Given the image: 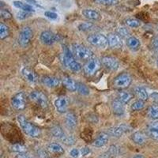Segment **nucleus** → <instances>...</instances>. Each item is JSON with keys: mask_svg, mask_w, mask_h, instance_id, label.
<instances>
[{"mask_svg": "<svg viewBox=\"0 0 158 158\" xmlns=\"http://www.w3.org/2000/svg\"><path fill=\"white\" fill-rule=\"evenodd\" d=\"M18 121L23 131L28 136L31 138H38L41 135V131L34 124L29 122L25 115H19L18 116Z\"/></svg>", "mask_w": 158, "mask_h": 158, "instance_id": "f257e3e1", "label": "nucleus"}, {"mask_svg": "<svg viewBox=\"0 0 158 158\" xmlns=\"http://www.w3.org/2000/svg\"><path fill=\"white\" fill-rule=\"evenodd\" d=\"M63 62L65 67L71 70V71L77 72L81 69V64L78 62L76 61L70 49L66 47V46L63 48Z\"/></svg>", "mask_w": 158, "mask_h": 158, "instance_id": "f03ea898", "label": "nucleus"}, {"mask_svg": "<svg viewBox=\"0 0 158 158\" xmlns=\"http://www.w3.org/2000/svg\"><path fill=\"white\" fill-rule=\"evenodd\" d=\"M73 52L76 58L80 60H89L93 57V52L86 46L82 44H73Z\"/></svg>", "mask_w": 158, "mask_h": 158, "instance_id": "7ed1b4c3", "label": "nucleus"}, {"mask_svg": "<svg viewBox=\"0 0 158 158\" xmlns=\"http://www.w3.org/2000/svg\"><path fill=\"white\" fill-rule=\"evenodd\" d=\"M29 98L32 101L36 104L42 108H47L48 107V99L41 91H32L29 94Z\"/></svg>", "mask_w": 158, "mask_h": 158, "instance_id": "20e7f679", "label": "nucleus"}, {"mask_svg": "<svg viewBox=\"0 0 158 158\" xmlns=\"http://www.w3.org/2000/svg\"><path fill=\"white\" fill-rule=\"evenodd\" d=\"M87 40L90 44L98 48H105L108 45V37L102 34L90 35Z\"/></svg>", "mask_w": 158, "mask_h": 158, "instance_id": "39448f33", "label": "nucleus"}, {"mask_svg": "<svg viewBox=\"0 0 158 158\" xmlns=\"http://www.w3.org/2000/svg\"><path fill=\"white\" fill-rule=\"evenodd\" d=\"M101 68V62L97 58H91L84 65L85 74L88 76H92L95 74Z\"/></svg>", "mask_w": 158, "mask_h": 158, "instance_id": "423d86ee", "label": "nucleus"}, {"mask_svg": "<svg viewBox=\"0 0 158 158\" xmlns=\"http://www.w3.org/2000/svg\"><path fill=\"white\" fill-rule=\"evenodd\" d=\"M26 103H27V97L23 92L18 93L11 99L12 107L15 109L18 110V111L25 109V107H26Z\"/></svg>", "mask_w": 158, "mask_h": 158, "instance_id": "0eeeda50", "label": "nucleus"}, {"mask_svg": "<svg viewBox=\"0 0 158 158\" xmlns=\"http://www.w3.org/2000/svg\"><path fill=\"white\" fill-rule=\"evenodd\" d=\"M132 81V77L127 73H123L118 74L115 79H114L113 85L114 86L119 89H125L129 87Z\"/></svg>", "mask_w": 158, "mask_h": 158, "instance_id": "6e6552de", "label": "nucleus"}, {"mask_svg": "<svg viewBox=\"0 0 158 158\" xmlns=\"http://www.w3.org/2000/svg\"><path fill=\"white\" fill-rule=\"evenodd\" d=\"M32 38V31L29 26H25L20 31L18 36V43L22 47H26L29 44Z\"/></svg>", "mask_w": 158, "mask_h": 158, "instance_id": "1a4fd4ad", "label": "nucleus"}, {"mask_svg": "<svg viewBox=\"0 0 158 158\" xmlns=\"http://www.w3.org/2000/svg\"><path fill=\"white\" fill-rule=\"evenodd\" d=\"M40 39V41L44 44L52 45L59 40V36L51 31H44L41 32Z\"/></svg>", "mask_w": 158, "mask_h": 158, "instance_id": "9d476101", "label": "nucleus"}, {"mask_svg": "<svg viewBox=\"0 0 158 158\" xmlns=\"http://www.w3.org/2000/svg\"><path fill=\"white\" fill-rule=\"evenodd\" d=\"M101 63L105 68H107L108 70H112V71L118 70V67H119V63H118V60L115 58L111 57V56H104V57H103L101 59Z\"/></svg>", "mask_w": 158, "mask_h": 158, "instance_id": "9b49d317", "label": "nucleus"}, {"mask_svg": "<svg viewBox=\"0 0 158 158\" xmlns=\"http://www.w3.org/2000/svg\"><path fill=\"white\" fill-rule=\"evenodd\" d=\"M55 107L59 113H64L69 107V99L65 96L59 97L55 101Z\"/></svg>", "mask_w": 158, "mask_h": 158, "instance_id": "f8f14e48", "label": "nucleus"}, {"mask_svg": "<svg viewBox=\"0 0 158 158\" xmlns=\"http://www.w3.org/2000/svg\"><path fill=\"white\" fill-rule=\"evenodd\" d=\"M131 127L126 124H121L119 126L114 127L109 130L110 135L114 137H121L124 134L128 133L131 131Z\"/></svg>", "mask_w": 158, "mask_h": 158, "instance_id": "ddd939ff", "label": "nucleus"}, {"mask_svg": "<svg viewBox=\"0 0 158 158\" xmlns=\"http://www.w3.org/2000/svg\"><path fill=\"white\" fill-rule=\"evenodd\" d=\"M22 74L25 80H26L28 82L31 83V84H35L37 81V75L34 72V70L29 67H24L22 70Z\"/></svg>", "mask_w": 158, "mask_h": 158, "instance_id": "4468645a", "label": "nucleus"}, {"mask_svg": "<svg viewBox=\"0 0 158 158\" xmlns=\"http://www.w3.org/2000/svg\"><path fill=\"white\" fill-rule=\"evenodd\" d=\"M108 45L111 48H119L122 47V38L118 34H109L108 36Z\"/></svg>", "mask_w": 158, "mask_h": 158, "instance_id": "2eb2a0df", "label": "nucleus"}, {"mask_svg": "<svg viewBox=\"0 0 158 158\" xmlns=\"http://www.w3.org/2000/svg\"><path fill=\"white\" fill-rule=\"evenodd\" d=\"M41 81L44 85L49 88H54V87L58 86L60 83V81L58 77L49 75L44 76L41 78Z\"/></svg>", "mask_w": 158, "mask_h": 158, "instance_id": "dca6fc26", "label": "nucleus"}, {"mask_svg": "<svg viewBox=\"0 0 158 158\" xmlns=\"http://www.w3.org/2000/svg\"><path fill=\"white\" fill-rule=\"evenodd\" d=\"M111 108H112V111H113V113L115 115H118V116H121L124 114L125 112V107H124V103H123L122 101H119V100H115V101H112V104H111Z\"/></svg>", "mask_w": 158, "mask_h": 158, "instance_id": "f3484780", "label": "nucleus"}, {"mask_svg": "<svg viewBox=\"0 0 158 158\" xmlns=\"http://www.w3.org/2000/svg\"><path fill=\"white\" fill-rule=\"evenodd\" d=\"M65 123H66V126H67L68 129L74 130L77 127V117H76L75 114L73 113V112H68L66 115Z\"/></svg>", "mask_w": 158, "mask_h": 158, "instance_id": "a211bd4d", "label": "nucleus"}, {"mask_svg": "<svg viewBox=\"0 0 158 158\" xmlns=\"http://www.w3.org/2000/svg\"><path fill=\"white\" fill-rule=\"evenodd\" d=\"M63 84L66 88L70 91H76L77 90V83L75 82L74 79L69 76H63Z\"/></svg>", "mask_w": 158, "mask_h": 158, "instance_id": "6ab92c4d", "label": "nucleus"}, {"mask_svg": "<svg viewBox=\"0 0 158 158\" xmlns=\"http://www.w3.org/2000/svg\"><path fill=\"white\" fill-rule=\"evenodd\" d=\"M47 149L49 152V153H52V154L54 155H58V156L64 153V149H63V146L58 143L49 144L48 146Z\"/></svg>", "mask_w": 158, "mask_h": 158, "instance_id": "aec40b11", "label": "nucleus"}, {"mask_svg": "<svg viewBox=\"0 0 158 158\" xmlns=\"http://www.w3.org/2000/svg\"><path fill=\"white\" fill-rule=\"evenodd\" d=\"M83 16L89 20H93V21H97L101 18V15L97 10L93 9H85L82 11Z\"/></svg>", "mask_w": 158, "mask_h": 158, "instance_id": "412c9836", "label": "nucleus"}, {"mask_svg": "<svg viewBox=\"0 0 158 158\" xmlns=\"http://www.w3.org/2000/svg\"><path fill=\"white\" fill-rule=\"evenodd\" d=\"M147 133L150 138L158 140V122L151 123L147 127Z\"/></svg>", "mask_w": 158, "mask_h": 158, "instance_id": "4be33fe9", "label": "nucleus"}, {"mask_svg": "<svg viewBox=\"0 0 158 158\" xmlns=\"http://www.w3.org/2000/svg\"><path fill=\"white\" fill-rule=\"evenodd\" d=\"M108 142V135L106 133H101L96 138L94 142V146L96 147H103Z\"/></svg>", "mask_w": 158, "mask_h": 158, "instance_id": "5701e85b", "label": "nucleus"}, {"mask_svg": "<svg viewBox=\"0 0 158 158\" xmlns=\"http://www.w3.org/2000/svg\"><path fill=\"white\" fill-rule=\"evenodd\" d=\"M127 47L129 48L131 50H138L141 46V42L140 40L136 38L135 36H130L129 38H127Z\"/></svg>", "mask_w": 158, "mask_h": 158, "instance_id": "b1692460", "label": "nucleus"}, {"mask_svg": "<svg viewBox=\"0 0 158 158\" xmlns=\"http://www.w3.org/2000/svg\"><path fill=\"white\" fill-rule=\"evenodd\" d=\"M135 94L139 100H142V101H147L148 97H149L147 91H146V89L143 88V87H141V86L135 87Z\"/></svg>", "mask_w": 158, "mask_h": 158, "instance_id": "393cba45", "label": "nucleus"}, {"mask_svg": "<svg viewBox=\"0 0 158 158\" xmlns=\"http://www.w3.org/2000/svg\"><path fill=\"white\" fill-rule=\"evenodd\" d=\"M132 140L137 145H139V146H142L143 145L145 142H146V136L143 133H142L141 131H137L135 132L132 135Z\"/></svg>", "mask_w": 158, "mask_h": 158, "instance_id": "a878e982", "label": "nucleus"}, {"mask_svg": "<svg viewBox=\"0 0 158 158\" xmlns=\"http://www.w3.org/2000/svg\"><path fill=\"white\" fill-rule=\"evenodd\" d=\"M118 149L117 146H110L109 149L101 155V158H114L118 155Z\"/></svg>", "mask_w": 158, "mask_h": 158, "instance_id": "bb28decb", "label": "nucleus"}, {"mask_svg": "<svg viewBox=\"0 0 158 158\" xmlns=\"http://www.w3.org/2000/svg\"><path fill=\"white\" fill-rule=\"evenodd\" d=\"M51 133H52V136L55 137L56 138H59L60 140H63L64 137L66 136V134L64 133V131H63L61 127L59 126H55L51 129Z\"/></svg>", "mask_w": 158, "mask_h": 158, "instance_id": "cd10ccee", "label": "nucleus"}, {"mask_svg": "<svg viewBox=\"0 0 158 158\" xmlns=\"http://www.w3.org/2000/svg\"><path fill=\"white\" fill-rule=\"evenodd\" d=\"M133 96L132 94L128 91H125V90H123V91H120L118 94V98L119 101H122L124 104H127V103L129 102L132 99Z\"/></svg>", "mask_w": 158, "mask_h": 158, "instance_id": "c85d7f7f", "label": "nucleus"}, {"mask_svg": "<svg viewBox=\"0 0 158 158\" xmlns=\"http://www.w3.org/2000/svg\"><path fill=\"white\" fill-rule=\"evenodd\" d=\"M14 5L16 6L17 8H19V9H22L24 11H27V12H34V9L32 8V6L29 5L27 3H23L22 2H20V1H15L14 2Z\"/></svg>", "mask_w": 158, "mask_h": 158, "instance_id": "c756f323", "label": "nucleus"}, {"mask_svg": "<svg viewBox=\"0 0 158 158\" xmlns=\"http://www.w3.org/2000/svg\"><path fill=\"white\" fill-rule=\"evenodd\" d=\"M148 115L152 119H158V105L153 104L148 109Z\"/></svg>", "mask_w": 158, "mask_h": 158, "instance_id": "7c9ffc66", "label": "nucleus"}, {"mask_svg": "<svg viewBox=\"0 0 158 158\" xmlns=\"http://www.w3.org/2000/svg\"><path fill=\"white\" fill-rule=\"evenodd\" d=\"M77 91L80 94L84 96H87L89 94V89L88 87H87L85 85L82 84V83L81 82L77 83Z\"/></svg>", "mask_w": 158, "mask_h": 158, "instance_id": "2f4dec72", "label": "nucleus"}, {"mask_svg": "<svg viewBox=\"0 0 158 158\" xmlns=\"http://www.w3.org/2000/svg\"><path fill=\"white\" fill-rule=\"evenodd\" d=\"M10 34L9 28L5 25L4 24L1 23L0 25V39L4 40L5 38L7 37Z\"/></svg>", "mask_w": 158, "mask_h": 158, "instance_id": "473e14b6", "label": "nucleus"}, {"mask_svg": "<svg viewBox=\"0 0 158 158\" xmlns=\"http://www.w3.org/2000/svg\"><path fill=\"white\" fill-rule=\"evenodd\" d=\"M94 25L91 22H83L78 25V29L80 31H82V32H87V31L94 29Z\"/></svg>", "mask_w": 158, "mask_h": 158, "instance_id": "72a5a7b5", "label": "nucleus"}, {"mask_svg": "<svg viewBox=\"0 0 158 158\" xmlns=\"http://www.w3.org/2000/svg\"><path fill=\"white\" fill-rule=\"evenodd\" d=\"M117 34L118 36H120V37H124V38H129L131 36V32L128 30L127 28H124V27H121V28H118L116 31Z\"/></svg>", "mask_w": 158, "mask_h": 158, "instance_id": "f704fd0d", "label": "nucleus"}, {"mask_svg": "<svg viewBox=\"0 0 158 158\" xmlns=\"http://www.w3.org/2000/svg\"><path fill=\"white\" fill-rule=\"evenodd\" d=\"M11 150L15 153H25L26 151V147L21 144H15L11 146Z\"/></svg>", "mask_w": 158, "mask_h": 158, "instance_id": "c9c22d12", "label": "nucleus"}, {"mask_svg": "<svg viewBox=\"0 0 158 158\" xmlns=\"http://www.w3.org/2000/svg\"><path fill=\"white\" fill-rule=\"evenodd\" d=\"M144 107H145V101L138 100L131 105V109L133 111H139V110H142Z\"/></svg>", "mask_w": 158, "mask_h": 158, "instance_id": "e433bc0d", "label": "nucleus"}, {"mask_svg": "<svg viewBox=\"0 0 158 158\" xmlns=\"http://www.w3.org/2000/svg\"><path fill=\"white\" fill-rule=\"evenodd\" d=\"M126 25L131 28H138L141 25V22L137 19L129 18V19L126 20Z\"/></svg>", "mask_w": 158, "mask_h": 158, "instance_id": "4c0bfd02", "label": "nucleus"}, {"mask_svg": "<svg viewBox=\"0 0 158 158\" xmlns=\"http://www.w3.org/2000/svg\"><path fill=\"white\" fill-rule=\"evenodd\" d=\"M62 141L63 142V143L67 146H72L75 143V138L72 135H66Z\"/></svg>", "mask_w": 158, "mask_h": 158, "instance_id": "58836bf2", "label": "nucleus"}, {"mask_svg": "<svg viewBox=\"0 0 158 158\" xmlns=\"http://www.w3.org/2000/svg\"><path fill=\"white\" fill-rule=\"evenodd\" d=\"M31 15V13L30 12H27V11H22V12H19L17 15V18L20 20H24L25 18H29L30 17Z\"/></svg>", "mask_w": 158, "mask_h": 158, "instance_id": "ea45409f", "label": "nucleus"}, {"mask_svg": "<svg viewBox=\"0 0 158 158\" xmlns=\"http://www.w3.org/2000/svg\"><path fill=\"white\" fill-rule=\"evenodd\" d=\"M0 14H1V18H2V19H5V20L10 19L11 17H12L11 14L7 10H2Z\"/></svg>", "mask_w": 158, "mask_h": 158, "instance_id": "a19ab883", "label": "nucleus"}, {"mask_svg": "<svg viewBox=\"0 0 158 158\" xmlns=\"http://www.w3.org/2000/svg\"><path fill=\"white\" fill-rule=\"evenodd\" d=\"M97 3L103 5H112L117 2V0H95Z\"/></svg>", "mask_w": 158, "mask_h": 158, "instance_id": "79ce46f5", "label": "nucleus"}, {"mask_svg": "<svg viewBox=\"0 0 158 158\" xmlns=\"http://www.w3.org/2000/svg\"><path fill=\"white\" fill-rule=\"evenodd\" d=\"M44 15L47 18H51V19H56L58 18L57 14L55 12H52V11H46L44 13Z\"/></svg>", "mask_w": 158, "mask_h": 158, "instance_id": "37998d69", "label": "nucleus"}, {"mask_svg": "<svg viewBox=\"0 0 158 158\" xmlns=\"http://www.w3.org/2000/svg\"><path fill=\"white\" fill-rule=\"evenodd\" d=\"M70 155L72 157L77 158L81 155V151L77 149H71V151L70 152Z\"/></svg>", "mask_w": 158, "mask_h": 158, "instance_id": "c03bdc74", "label": "nucleus"}, {"mask_svg": "<svg viewBox=\"0 0 158 158\" xmlns=\"http://www.w3.org/2000/svg\"><path fill=\"white\" fill-rule=\"evenodd\" d=\"M151 47L153 49H156L158 48V36L153 38L152 40V42H151Z\"/></svg>", "mask_w": 158, "mask_h": 158, "instance_id": "a18cd8bd", "label": "nucleus"}, {"mask_svg": "<svg viewBox=\"0 0 158 158\" xmlns=\"http://www.w3.org/2000/svg\"><path fill=\"white\" fill-rule=\"evenodd\" d=\"M150 98L151 100L153 101L156 104H158V93H153V94H151L150 95Z\"/></svg>", "mask_w": 158, "mask_h": 158, "instance_id": "49530a36", "label": "nucleus"}, {"mask_svg": "<svg viewBox=\"0 0 158 158\" xmlns=\"http://www.w3.org/2000/svg\"><path fill=\"white\" fill-rule=\"evenodd\" d=\"M80 151H81V155H82V156H86V155H89V153H90V152H91L90 149L88 147L81 148V149Z\"/></svg>", "mask_w": 158, "mask_h": 158, "instance_id": "de8ad7c7", "label": "nucleus"}, {"mask_svg": "<svg viewBox=\"0 0 158 158\" xmlns=\"http://www.w3.org/2000/svg\"><path fill=\"white\" fill-rule=\"evenodd\" d=\"M26 1H28V2H31V3H32V4H35V5L38 6H40L39 4L36 2V1H35V0H26Z\"/></svg>", "mask_w": 158, "mask_h": 158, "instance_id": "09e8293b", "label": "nucleus"}, {"mask_svg": "<svg viewBox=\"0 0 158 158\" xmlns=\"http://www.w3.org/2000/svg\"><path fill=\"white\" fill-rule=\"evenodd\" d=\"M133 158H145V157H144V156H142V155H137V156H134Z\"/></svg>", "mask_w": 158, "mask_h": 158, "instance_id": "8fccbe9b", "label": "nucleus"}, {"mask_svg": "<svg viewBox=\"0 0 158 158\" xmlns=\"http://www.w3.org/2000/svg\"><path fill=\"white\" fill-rule=\"evenodd\" d=\"M25 158H31V157H25Z\"/></svg>", "mask_w": 158, "mask_h": 158, "instance_id": "3c124183", "label": "nucleus"}, {"mask_svg": "<svg viewBox=\"0 0 158 158\" xmlns=\"http://www.w3.org/2000/svg\"><path fill=\"white\" fill-rule=\"evenodd\" d=\"M157 64H158V60H157Z\"/></svg>", "mask_w": 158, "mask_h": 158, "instance_id": "603ef678", "label": "nucleus"}, {"mask_svg": "<svg viewBox=\"0 0 158 158\" xmlns=\"http://www.w3.org/2000/svg\"><path fill=\"white\" fill-rule=\"evenodd\" d=\"M157 29H158V26H157Z\"/></svg>", "mask_w": 158, "mask_h": 158, "instance_id": "864d4df0", "label": "nucleus"}]
</instances>
